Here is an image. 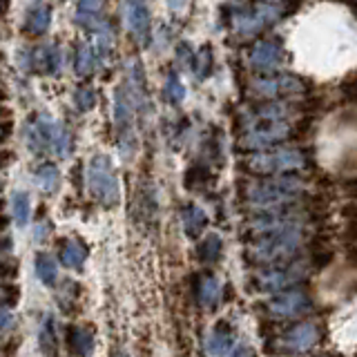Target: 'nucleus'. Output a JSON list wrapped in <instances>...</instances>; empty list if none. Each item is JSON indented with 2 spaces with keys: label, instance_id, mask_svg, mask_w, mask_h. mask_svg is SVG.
I'll return each instance as SVG.
<instances>
[{
  "label": "nucleus",
  "instance_id": "4468645a",
  "mask_svg": "<svg viewBox=\"0 0 357 357\" xmlns=\"http://www.w3.org/2000/svg\"><path fill=\"white\" fill-rule=\"evenodd\" d=\"M94 331L87 326H70L67 328V344H70V353L74 357H89L94 351Z\"/></svg>",
  "mask_w": 357,
  "mask_h": 357
},
{
  "label": "nucleus",
  "instance_id": "c85d7f7f",
  "mask_svg": "<svg viewBox=\"0 0 357 357\" xmlns=\"http://www.w3.org/2000/svg\"><path fill=\"white\" fill-rule=\"evenodd\" d=\"M342 92H344V96L349 98V100L357 103V72L353 76L346 78V83L342 85Z\"/></svg>",
  "mask_w": 357,
  "mask_h": 357
},
{
  "label": "nucleus",
  "instance_id": "dca6fc26",
  "mask_svg": "<svg viewBox=\"0 0 357 357\" xmlns=\"http://www.w3.org/2000/svg\"><path fill=\"white\" fill-rule=\"evenodd\" d=\"M232 331L228 328V324H217V328L210 333V337L206 342V351L210 357H223L232 346Z\"/></svg>",
  "mask_w": 357,
  "mask_h": 357
},
{
  "label": "nucleus",
  "instance_id": "a878e982",
  "mask_svg": "<svg viewBox=\"0 0 357 357\" xmlns=\"http://www.w3.org/2000/svg\"><path fill=\"white\" fill-rule=\"evenodd\" d=\"M165 96L170 103H181L183 96H185V87L181 85V81H178L176 74H170L165 81Z\"/></svg>",
  "mask_w": 357,
  "mask_h": 357
},
{
  "label": "nucleus",
  "instance_id": "7c9ffc66",
  "mask_svg": "<svg viewBox=\"0 0 357 357\" xmlns=\"http://www.w3.org/2000/svg\"><path fill=\"white\" fill-rule=\"evenodd\" d=\"M78 7L81 11H89V14H94L100 7H103V0H78Z\"/></svg>",
  "mask_w": 357,
  "mask_h": 357
},
{
  "label": "nucleus",
  "instance_id": "4be33fe9",
  "mask_svg": "<svg viewBox=\"0 0 357 357\" xmlns=\"http://www.w3.org/2000/svg\"><path fill=\"white\" fill-rule=\"evenodd\" d=\"M11 212H14V219L20 228L27 226L31 219V201L27 192H20L18 190V192L11 195Z\"/></svg>",
  "mask_w": 357,
  "mask_h": 357
},
{
  "label": "nucleus",
  "instance_id": "bb28decb",
  "mask_svg": "<svg viewBox=\"0 0 357 357\" xmlns=\"http://www.w3.org/2000/svg\"><path fill=\"white\" fill-rule=\"evenodd\" d=\"M74 100H76V107L81 112H89L96 105V92L92 87H81V89H76Z\"/></svg>",
  "mask_w": 357,
  "mask_h": 357
},
{
  "label": "nucleus",
  "instance_id": "0eeeda50",
  "mask_svg": "<svg viewBox=\"0 0 357 357\" xmlns=\"http://www.w3.org/2000/svg\"><path fill=\"white\" fill-rule=\"evenodd\" d=\"M248 170L259 174H286L306 167V154L299 148H273L248 156Z\"/></svg>",
  "mask_w": 357,
  "mask_h": 357
},
{
  "label": "nucleus",
  "instance_id": "ddd939ff",
  "mask_svg": "<svg viewBox=\"0 0 357 357\" xmlns=\"http://www.w3.org/2000/svg\"><path fill=\"white\" fill-rule=\"evenodd\" d=\"M126 22L139 40L148 38L150 31V9L145 0H126Z\"/></svg>",
  "mask_w": 357,
  "mask_h": 357
},
{
  "label": "nucleus",
  "instance_id": "1a4fd4ad",
  "mask_svg": "<svg viewBox=\"0 0 357 357\" xmlns=\"http://www.w3.org/2000/svg\"><path fill=\"white\" fill-rule=\"evenodd\" d=\"M308 277V266L306 264H282L279 268H271V271H261L257 275V286L266 293H284L288 288H295L299 282H304Z\"/></svg>",
  "mask_w": 357,
  "mask_h": 357
},
{
  "label": "nucleus",
  "instance_id": "b1692460",
  "mask_svg": "<svg viewBox=\"0 0 357 357\" xmlns=\"http://www.w3.org/2000/svg\"><path fill=\"white\" fill-rule=\"evenodd\" d=\"M50 22H52V11L43 5V7H36V9L29 11V16H27V29L33 31V33H43V31H47Z\"/></svg>",
  "mask_w": 357,
  "mask_h": 357
},
{
  "label": "nucleus",
  "instance_id": "473e14b6",
  "mask_svg": "<svg viewBox=\"0 0 357 357\" xmlns=\"http://www.w3.org/2000/svg\"><path fill=\"white\" fill-rule=\"evenodd\" d=\"M114 357H130V355H128V353H123V351H116Z\"/></svg>",
  "mask_w": 357,
  "mask_h": 357
},
{
  "label": "nucleus",
  "instance_id": "f03ea898",
  "mask_svg": "<svg viewBox=\"0 0 357 357\" xmlns=\"http://www.w3.org/2000/svg\"><path fill=\"white\" fill-rule=\"evenodd\" d=\"M304 181L297 176H288V174H279L275 178H268V181L252 183L248 188V204L261 212H275V210H288L293 208L299 197L304 195Z\"/></svg>",
  "mask_w": 357,
  "mask_h": 357
},
{
  "label": "nucleus",
  "instance_id": "5701e85b",
  "mask_svg": "<svg viewBox=\"0 0 357 357\" xmlns=\"http://www.w3.org/2000/svg\"><path fill=\"white\" fill-rule=\"evenodd\" d=\"M221 250H223V241L219 234H208V237L199 243V259L204 264H215L219 257H221Z\"/></svg>",
  "mask_w": 357,
  "mask_h": 357
},
{
  "label": "nucleus",
  "instance_id": "2eb2a0df",
  "mask_svg": "<svg viewBox=\"0 0 357 357\" xmlns=\"http://www.w3.org/2000/svg\"><path fill=\"white\" fill-rule=\"evenodd\" d=\"M87 255H89V250L81 239H65L61 243L59 257H61L63 266H67V268H83V264L87 261Z\"/></svg>",
  "mask_w": 357,
  "mask_h": 357
},
{
  "label": "nucleus",
  "instance_id": "6e6552de",
  "mask_svg": "<svg viewBox=\"0 0 357 357\" xmlns=\"http://www.w3.org/2000/svg\"><path fill=\"white\" fill-rule=\"evenodd\" d=\"M252 94L261 96V98H271L279 100L284 96H295V94H304L308 89L306 78H301L297 74H286V72H275V74H266L252 81Z\"/></svg>",
  "mask_w": 357,
  "mask_h": 357
},
{
  "label": "nucleus",
  "instance_id": "72a5a7b5",
  "mask_svg": "<svg viewBox=\"0 0 357 357\" xmlns=\"http://www.w3.org/2000/svg\"><path fill=\"white\" fill-rule=\"evenodd\" d=\"M264 3H277V0H264Z\"/></svg>",
  "mask_w": 357,
  "mask_h": 357
},
{
  "label": "nucleus",
  "instance_id": "6ab92c4d",
  "mask_svg": "<svg viewBox=\"0 0 357 357\" xmlns=\"http://www.w3.org/2000/svg\"><path fill=\"white\" fill-rule=\"evenodd\" d=\"M33 178H36L38 190H40V192H45V195L56 192L59 185H61V172H59V167L52 165V163L40 165L38 170H36V174H33Z\"/></svg>",
  "mask_w": 357,
  "mask_h": 357
},
{
  "label": "nucleus",
  "instance_id": "f8f14e48",
  "mask_svg": "<svg viewBox=\"0 0 357 357\" xmlns=\"http://www.w3.org/2000/svg\"><path fill=\"white\" fill-rule=\"evenodd\" d=\"M317 340H319V331L315 324H299V326H293L284 335L282 346L290 353H306L317 344Z\"/></svg>",
  "mask_w": 357,
  "mask_h": 357
},
{
  "label": "nucleus",
  "instance_id": "393cba45",
  "mask_svg": "<svg viewBox=\"0 0 357 357\" xmlns=\"http://www.w3.org/2000/svg\"><path fill=\"white\" fill-rule=\"evenodd\" d=\"M98 67V61H96V50L94 47H89V45H83L81 50H78L76 54V72L78 74H89V72H94Z\"/></svg>",
  "mask_w": 357,
  "mask_h": 357
},
{
  "label": "nucleus",
  "instance_id": "9d476101",
  "mask_svg": "<svg viewBox=\"0 0 357 357\" xmlns=\"http://www.w3.org/2000/svg\"><path fill=\"white\" fill-rule=\"evenodd\" d=\"M286 61L284 45L275 38H261L257 40L248 52V63L257 74H275Z\"/></svg>",
  "mask_w": 357,
  "mask_h": 357
},
{
  "label": "nucleus",
  "instance_id": "aec40b11",
  "mask_svg": "<svg viewBox=\"0 0 357 357\" xmlns=\"http://www.w3.org/2000/svg\"><path fill=\"white\" fill-rule=\"evenodd\" d=\"M197 297H199V304L206 306V308H212L219 301L221 297V286L219 282L212 275H206L201 277L199 282V288H197Z\"/></svg>",
  "mask_w": 357,
  "mask_h": 357
},
{
  "label": "nucleus",
  "instance_id": "423d86ee",
  "mask_svg": "<svg viewBox=\"0 0 357 357\" xmlns=\"http://www.w3.org/2000/svg\"><path fill=\"white\" fill-rule=\"evenodd\" d=\"M87 185H89V192H92V197L100 206L112 208L121 201L119 176L105 154L92 156V161L87 165Z\"/></svg>",
  "mask_w": 357,
  "mask_h": 357
},
{
  "label": "nucleus",
  "instance_id": "2f4dec72",
  "mask_svg": "<svg viewBox=\"0 0 357 357\" xmlns=\"http://www.w3.org/2000/svg\"><path fill=\"white\" fill-rule=\"evenodd\" d=\"M232 357H252V351L248 349V346H239V349L232 353Z\"/></svg>",
  "mask_w": 357,
  "mask_h": 357
},
{
  "label": "nucleus",
  "instance_id": "f704fd0d",
  "mask_svg": "<svg viewBox=\"0 0 357 357\" xmlns=\"http://www.w3.org/2000/svg\"><path fill=\"white\" fill-rule=\"evenodd\" d=\"M0 139H3V130H0Z\"/></svg>",
  "mask_w": 357,
  "mask_h": 357
},
{
  "label": "nucleus",
  "instance_id": "20e7f679",
  "mask_svg": "<svg viewBox=\"0 0 357 357\" xmlns=\"http://www.w3.org/2000/svg\"><path fill=\"white\" fill-rule=\"evenodd\" d=\"M25 139L31 152H45L50 150L52 154L65 159L72 150V137L65 130L63 123L52 119L50 114H40L33 121H29V126L25 130Z\"/></svg>",
  "mask_w": 357,
  "mask_h": 357
},
{
  "label": "nucleus",
  "instance_id": "cd10ccee",
  "mask_svg": "<svg viewBox=\"0 0 357 357\" xmlns=\"http://www.w3.org/2000/svg\"><path fill=\"white\" fill-rule=\"evenodd\" d=\"M210 65H212V52L210 47H204V52L199 54V63H197V74L204 78L210 74Z\"/></svg>",
  "mask_w": 357,
  "mask_h": 357
},
{
  "label": "nucleus",
  "instance_id": "9b49d317",
  "mask_svg": "<svg viewBox=\"0 0 357 357\" xmlns=\"http://www.w3.org/2000/svg\"><path fill=\"white\" fill-rule=\"evenodd\" d=\"M312 308V301L306 290L301 288H288L284 293H277L271 301H268V310L275 317H299Z\"/></svg>",
  "mask_w": 357,
  "mask_h": 357
},
{
  "label": "nucleus",
  "instance_id": "f3484780",
  "mask_svg": "<svg viewBox=\"0 0 357 357\" xmlns=\"http://www.w3.org/2000/svg\"><path fill=\"white\" fill-rule=\"evenodd\" d=\"M181 219H183V230L188 237H201V232L206 230L208 226V217H206V212L201 210L199 206H185L183 212H181Z\"/></svg>",
  "mask_w": 357,
  "mask_h": 357
},
{
  "label": "nucleus",
  "instance_id": "a211bd4d",
  "mask_svg": "<svg viewBox=\"0 0 357 357\" xmlns=\"http://www.w3.org/2000/svg\"><path fill=\"white\" fill-rule=\"evenodd\" d=\"M38 346H40V355L43 357H56L59 353V337H56V328H54V317L45 315L40 331H38Z\"/></svg>",
  "mask_w": 357,
  "mask_h": 357
},
{
  "label": "nucleus",
  "instance_id": "7ed1b4c3",
  "mask_svg": "<svg viewBox=\"0 0 357 357\" xmlns=\"http://www.w3.org/2000/svg\"><path fill=\"white\" fill-rule=\"evenodd\" d=\"M304 243V230H282L255 237L248 245V259L255 264H286Z\"/></svg>",
  "mask_w": 357,
  "mask_h": 357
},
{
  "label": "nucleus",
  "instance_id": "39448f33",
  "mask_svg": "<svg viewBox=\"0 0 357 357\" xmlns=\"http://www.w3.org/2000/svg\"><path fill=\"white\" fill-rule=\"evenodd\" d=\"M284 16L282 3H264V0H255L252 5H243L232 14V29L239 36H257L264 29Z\"/></svg>",
  "mask_w": 357,
  "mask_h": 357
},
{
  "label": "nucleus",
  "instance_id": "f257e3e1",
  "mask_svg": "<svg viewBox=\"0 0 357 357\" xmlns=\"http://www.w3.org/2000/svg\"><path fill=\"white\" fill-rule=\"evenodd\" d=\"M297 107L286 100H271V103L257 105L252 112L243 114V134L241 148L264 152L275 148L277 143H284L295 134Z\"/></svg>",
  "mask_w": 357,
  "mask_h": 357
},
{
  "label": "nucleus",
  "instance_id": "412c9836",
  "mask_svg": "<svg viewBox=\"0 0 357 357\" xmlns=\"http://www.w3.org/2000/svg\"><path fill=\"white\" fill-rule=\"evenodd\" d=\"M33 271H36V277L45 286H54L56 284V277H59V268H56L54 257L38 252L36 259H33Z\"/></svg>",
  "mask_w": 357,
  "mask_h": 357
},
{
  "label": "nucleus",
  "instance_id": "c756f323",
  "mask_svg": "<svg viewBox=\"0 0 357 357\" xmlns=\"http://www.w3.org/2000/svg\"><path fill=\"white\" fill-rule=\"evenodd\" d=\"M11 324H14V315H11V310L7 306H0V333L9 331Z\"/></svg>",
  "mask_w": 357,
  "mask_h": 357
}]
</instances>
